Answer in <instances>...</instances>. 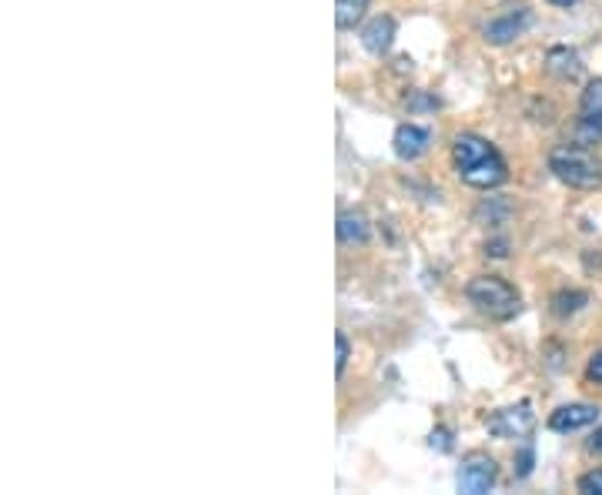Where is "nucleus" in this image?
I'll list each match as a JSON object with an SVG mask.
<instances>
[{
  "instance_id": "nucleus-10",
  "label": "nucleus",
  "mask_w": 602,
  "mask_h": 495,
  "mask_svg": "<svg viewBox=\"0 0 602 495\" xmlns=\"http://www.w3.org/2000/svg\"><path fill=\"white\" fill-rule=\"evenodd\" d=\"M372 238V224L362 211H341L338 215V241L341 244H365Z\"/></svg>"
},
{
  "instance_id": "nucleus-8",
  "label": "nucleus",
  "mask_w": 602,
  "mask_h": 495,
  "mask_svg": "<svg viewBox=\"0 0 602 495\" xmlns=\"http://www.w3.org/2000/svg\"><path fill=\"white\" fill-rule=\"evenodd\" d=\"M428 141H433V134H428L425 128H418V124H402L398 131H395V154L402 157V161H418L425 151H428Z\"/></svg>"
},
{
  "instance_id": "nucleus-20",
  "label": "nucleus",
  "mask_w": 602,
  "mask_h": 495,
  "mask_svg": "<svg viewBox=\"0 0 602 495\" xmlns=\"http://www.w3.org/2000/svg\"><path fill=\"white\" fill-rule=\"evenodd\" d=\"M533 459H536V455H533V449H526V452L519 455V469H515V475H519V479H523V475H529V472H533Z\"/></svg>"
},
{
  "instance_id": "nucleus-1",
  "label": "nucleus",
  "mask_w": 602,
  "mask_h": 495,
  "mask_svg": "<svg viewBox=\"0 0 602 495\" xmlns=\"http://www.w3.org/2000/svg\"><path fill=\"white\" fill-rule=\"evenodd\" d=\"M452 157H456L459 178L472 188H482V191L499 188L508 175L502 154L479 134H459L452 144Z\"/></svg>"
},
{
  "instance_id": "nucleus-22",
  "label": "nucleus",
  "mask_w": 602,
  "mask_h": 495,
  "mask_svg": "<svg viewBox=\"0 0 602 495\" xmlns=\"http://www.w3.org/2000/svg\"><path fill=\"white\" fill-rule=\"evenodd\" d=\"M549 4H556V8H572V4H579V0H549Z\"/></svg>"
},
{
  "instance_id": "nucleus-7",
  "label": "nucleus",
  "mask_w": 602,
  "mask_h": 495,
  "mask_svg": "<svg viewBox=\"0 0 602 495\" xmlns=\"http://www.w3.org/2000/svg\"><path fill=\"white\" fill-rule=\"evenodd\" d=\"M599 419V408L595 405H562L559 411H552V419H549V429L552 432H579L585 426H592Z\"/></svg>"
},
{
  "instance_id": "nucleus-4",
  "label": "nucleus",
  "mask_w": 602,
  "mask_h": 495,
  "mask_svg": "<svg viewBox=\"0 0 602 495\" xmlns=\"http://www.w3.org/2000/svg\"><path fill=\"white\" fill-rule=\"evenodd\" d=\"M485 429L495 439H526L536 429V411H533L529 402H519V405H512V408H499L495 416L485 422Z\"/></svg>"
},
{
  "instance_id": "nucleus-11",
  "label": "nucleus",
  "mask_w": 602,
  "mask_h": 495,
  "mask_svg": "<svg viewBox=\"0 0 602 495\" xmlns=\"http://www.w3.org/2000/svg\"><path fill=\"white\" fill-rule=\"evenodd\" d=\"M546 67L559 80H576L582 74V61H579V54L572 47H552L549 57H546Z\"/></svg>"
},
{
  "instance_id": "nucleus-6",
  "label": "nucleus",
  "mask_w": 602,
  "mask_h": 495,
  "mask_svg": "<svg viewBox=\"0 0 602 495\" xmlns=\"http://www.w3.org/2000/svg\"><path fill=\"white\" fill-rule=\"evenodd\" d=\"M526 28H529V11L526 8H508L505 14H499L485 24V41L489 44H508V41L519 37Z\"/></svg>"
},
{
  "instance_id": "nucleus-19",
  "label": "nucleus",
  "mask_w": 602,
  "mask_h": 495,
  "mask_svg": "<svg viewBox=\"0 0 602 495\" xmlns=\"http://www.w3.org/2000/svg\"><path fill=\"white\" fill-rule=\"evenodd\" d=\"M433 449H439V452H449V449H452V439H449V432H446V429L433 432Z\"/></svg>"
},
{
  "instance_id": "nucleus-5",
  "label": "nucleus",
  "mask_w": 602,
  "mask_h": 495,
  "mask_svg": "<svg viewBox=\"0 0 602 495\" xmlns=\"http://www.w3.org/2000/svg\"><path fill=\"white\" fill-rule=\"evenodd\" d=\"M495 475H499V469L489 455H469L459 469V492L482 495L495 485Z\"/></svg>"
},
{
  "instance_id": "nucleus-9",
  "label": "nucleus",
  "mask_w": 602,
  "mask_h": 495,
  "mask_svg": "<svg viewBox=\"0 0 602 495\" xmlns=\"http://www.w3.org/2000/svg\"><path fill=\"white\" fill-rule=\"evenodd\" d=\"M362 44H365V51L375 54V57L388 54L392 44H395V21H392V18H372V21L365 24V31H362Z\"/></svg>"
},
{
  "instance_id": "nucleus-3",
  "label": "nucleus",
  "mask_w": 602,
  "mask_h": 495,
  "mask_svg": "<svg viewBox=\"0 0 602 495\" xmlns=\"http://www.w3.org/2000/svg\"><path fill=\"white\" fill-rule=\"evenodd\" d=\"M466 295H469V301H472L482 315H489V318H495V321H508V318L519 315V308H523L519 292H515L505 278H495V275L472 278L469 288H466Z\"/></svg>"
},
{
  "instance_id": "nucleus-17",
  "label": "nucleus",
  "mask_w": 602,
  "mask_h": 495,
  "mask_svg": "<svg viewBox=\"0 0 602 495\" xmlns=\"http://www.w3.org/2000/svg\"><path fill=\"white\" fill-rule=\"evenodd\" d=\"M335 345H338V362H335V372H338V375H346V365H349V355H352V349H349V339H346V336H335Z\"/></svg>"
},
{
  "instance_id": "nucleus-2",
  "label": "nucleus",
  "mask_w": 602,
  "mask_h": 495,
  "mask_svg": "<svg viewBox=\"0 0 602 495\" xmlns=\"http://www.w3.org/2000/svg\"><path fill=\"white\" fill-rule=\"evenodd\" d=\"M549 172L569 185V188H579V191H592L602 185V161L589 151V147H579V144H562L549 154Z\"/></svg>"
},
{
  "instance_id": "nucleus-18",
  "label": "nucleus",
  "mask_w": 602,
  "mask_h": 495,
  "mask_svg": "<svg viewBox=\"0 0 602 495\" xmlns=\"http://www.w3.org/2000/svg\"><path fill=\"white\" fill-rule=\"evenodd\" d=\"M585 375H589V382H599V385H602V352H599V355H592V362H589Z\"/></svg>"
},
{
  "instance_id": "nucleus-21",
  "label": "nucleus",
  "mask_w": 602,
  "mask_h": 495,
  "mask_svg": "<svg viewBox=\"0 0 602 495\" xmlns=\"http://www.w3.org/2000/svg\"><path fill=\"white\" fill-rule=\"evenodd\" d=\"M589 449H592V452H599V455H602V429H595V436H592V439H589Z\"/></svg>"
},
{
  "instance_id": "nucleus-15",
  "label": "nucleus",
  "mask_w": 602,
  "mask_h": 495,
  "mask_svg": "<svg viewBox=\"0 0 602 495\" xmlns=\"http://www.w3.org/2000/svg\"><path fill=\"white\" fill-rule=\"evenodd\" d=\"M585 301H589L585 292H559V295L552 298V311H556L559 318H566V315H576Z\"/></svg>"
},
{
  "instance_id": "nucleus-14",
  "label": "nucleus",
  "mask_w": 602,
  "mask_h": 495,
  "mask_svg": "<svg viewBox=\"0 0 602 495\" xmlns=\"http://www.w3.org/2000/svg\"><path fill=\"white\" fill-rule=\"evenodd\" d=\"M579 111L602 118V77H595V80H589V85H585V91L579 98Z\"/></svg>"
},
{
  "instance_id": "nucleus-13",
  "label": "nucleus",
  "mask_w": 602,
  "mask_h": 495,
  "mask_svg": "<svg viewBox=\"0 0 602 495\" xmlns=\"http://www.w3.org/2000/svg\"><path fill=\"white\" fill-rule=\"evenodd\" d=\"M602 141V118L595 114H582L572 128V144L579 147H595Z\"/></svg>"
},
{
  "instance_id": "nucleus-16",
  "label": "nucleus",
  "mask_w": 602,
  "mask_h": 495,
  "mask_svg": "<svg viewBox=\"0 0 602 495\" xmlns=\"http://www.w3.org/2000/svg\"><path fill=\"white\" fill-rule=\"evenodd\" d=\"M579 488H582L585 495H602V469L585 472V475L579 479Z\"/></svg>"
},
{
  "instance_id": "nucleus-12",
  "label": "nucleus",
  "mask_w": 602,
  "mask_h": 495,
  "mask_svg": "<svg viewBox=\"0 0 602 495\" xmlns=\"http://www.w3.org/2000/svg\"><path fill=\"white\" fill-rule=\"evenodd\" d=\"M369 11V0H335V21L341 31H352Z\"/></svg>"
}]
</instances>
